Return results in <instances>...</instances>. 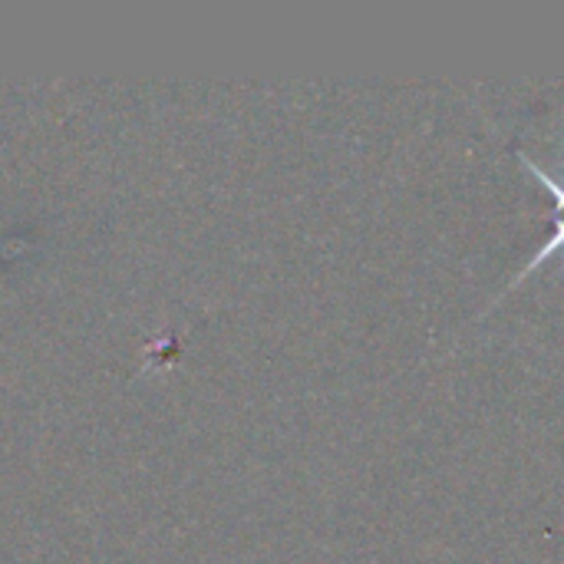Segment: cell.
I'll return each mask as SVG.
<instances>
[{
  "label": "cell",
  "mask_w": 564,
  "mask_h": 564,
  "mask_svg": "<svg viewBox=\"0 0 564 564\" xmlns=\"http://www.w3.org/2000/svg\"><path fill=\"white\" fill-rule=\"evenodd\" d=\"M558 251H564V215H558V218H555V235H552V238H549V241H545V245H542V248L535 251V254H532V261H529V264L522 268V274H519V278H516L512 284H519V281H522L525 274H532V271H535L539 264H545V261H549L552 254H558Z\"/></svg>",
  "instance_id": "1"
}]
</instances>
